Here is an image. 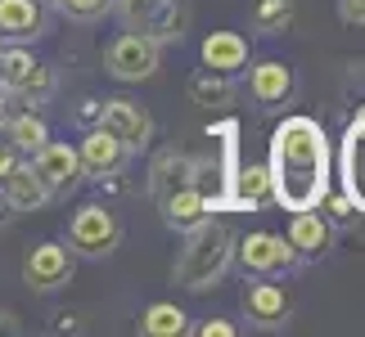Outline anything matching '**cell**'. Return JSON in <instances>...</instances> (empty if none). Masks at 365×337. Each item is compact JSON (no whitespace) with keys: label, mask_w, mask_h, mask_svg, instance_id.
Here are the masks:
<instances>
[{"label":"cell","mask_w":365,"mask_h":337,"mask_svg":"<svg viewBox=\"0 0 365 337\" xmlns=\"http://www.w3.org/2000/svg\"><path fill=\"white\" fill-rule=\"evenodd\" d=\"M68 247H73V257H86V261H100L108 252H118L122 243V220L108 212L104 203H81L73 220H68Z\"/></svg>","instance_id":"cell-4"},{"label":"cell","mask_w":365,"mask_h":337,"mask_svg":"<svg viewBox=\"0 0 365 337\" xmlns=\"http://www.w3.org/2000/svg\"><path fill=\"white\" fill-rule=\"evenodd\" d=\"M339 189L365 216V108L347 122V131L339 139Z\"/></svg>","instance_id":"cell-9"},{"label":"cell","mask_w":365,"mask_h":337,"mask_svg":"<svg viewBox=\"0 0 365 337\" xmlns=\"http://www.w3.org/2000/svg\"><path fill=\"white\" fill-rule=\"evenodd\" d=\"M203 68H212V73H226V77H240L244 68L252 63V54H248V41L240 32H207L203 36Z\"/></svg>","instance_id":"cell-18"},{"label":"cell","mask_w":365,"mask_h":337,"mask_svg":"<svg viewBox=\"0 0 365 337\" xmlns=\"http://www.w3.org/2000/svg\"><path fill=\"white\" fill-rule=\"evenodd\" d=\"M339 18L352 27H365V0H339Z\"/></svg>","instance_id":"cell-30"},{"label":"cell","mask_w":365,"mask_h":337,"mask_svg":"<svg viewBox=\"0 0 365 337\" xmlns=\"http://www.w3.org/2000/svg\"><path fill=\"white\" fill-rule=\"evenodd\" d=\"M207 139H212V149L190 158V185L207 198L212 212H226L230 207V180L240 171V122L207 126Z\"/></svg>","instance_id":"cell-3"},{"label":"cell","mask_w":365,"mask_h":337,"mask_svg":"<svg viewBox=\"0 0 365 337\" xmlns=\"http://www.w3.org/2000/svg\"><path fill=\"white\" fill-rule=\"evenodd\" d=\"M50 27V14H46V0H0V41H36L46 36Z\"/></svg>","instance_id":"cell-16"},{"label":"cell","mask_w":365,"mask_h":337,"mask_svg":"<svg viewBox=\"0 0 365 337\" xmlns=\"http://www.w3.org/2000/svg\"><path fill=\"white\" fill-rule=\"evenodd\" d=\"M158 212H163V220H167V230L190 234L194 225H203L207 216H212V207H207V198H203L194 185H180V189H172V193L158 203Z\"/></svg>","instance_id":"cell-19"},{"label":"cell","mask_w":365,"mask_h":337,"mask_svg":"<svg viewBox=\"0 0 365 337\" xmlns=\"http://www.w3.org/2000/svg\"><path fill=\"white\" fill-rule=\"evenodd\" d=\"M266 176H271V203L279 212H302L320 207L329 189V135L316 117H284L271 131V153H266Z\"/></svg>","instance_id":"cell-1"},{"label":"cell","mask_w":365,"mask_h":337,"mask_svg":"<svg viewBox=\"0 0 365 337\" xmlns=\"http://www.w3.org/2000/svg\"><path fill=\"white\" fill-rule=\"evenodd\" d=\"M194 333H199V337H235L240 328H235L230 319H203V324L194 328Z\"/></svg>","instance_id":"cell-31"},{"label":"cell","mask_w":365,"mask_h":337,"mask_svg":"<svg viewBox=\"0 0 365 337\" xmlns=\"http://www.w3.org/2000/svg\"><path fill=\"white\" fill-rule=\"evenodd\" d=\"M320 207L329 212L325 220L334 225V230H339V225H356V216H361L356 207H352V198H347L343 189H339V193H334V189H325V198H320Z\"/></svg>","instance_id":"cell-27"},{"label":"cell","mask_w":365,"mask_h":337,"mask_svg":"<svg viewBox=\"0 0 365 337\" xmlns=\"http://www.w3.org/2000/svg\"><path fill=\"white\" fill-rule=\"evenodd\" d=\"M180 185H190V153H180V149H163L158 158H153L149 166V193H153V203H163L172 189Z\"/></svg>","instance_id":"cell-21"},{"label":"cell","mask_w":365,"mask_h":337,"mask_svg":"<svg viewBox=\"0 0 365 337\" xmlns=\"http://www.w3.org/2000/svg\"><path fill=\"white\" fill-rule=\"evenodd\" d=\"M235 261L244 265V274L252 279H279L289 270H298V252L284 243V234H271V230H252L244 238H235Z\"/></svg>","instance_id":"cell-5"},{"label":"cell","mask_w":365,"mask_h":337,"mask_svg":"<svg viewBox=\"0 0 365 337\" xmlns=\"http://www.w3.org/2000/svg\"><path fill=\"white\" fill-rule=\"evenodd\" d=\"M118 5V14L126 18V27H140V32H145V27L153 23V14H158L167 0H113Z\"/></svg>","instance_id":"cell-26"},{"label":"cell","mask_w":365,"mask_h":337,"mask_svg":"<svg viewBox=\"0 0 365 337\" xmlns=\"http://www.w3.org/2000/svg\"><path fill=\"white\" fill-rule=\"evenodd\" d=\"M284 243L298 252V261H320V257H329V252H334V225L325 220V212H316V207L289 212Z\"/></svg>","instance_id":"cell-12"},{"label":"cell","mask_w":365,"mask_h":337,"mask_svg":"<svg viewBox=\"0 0 365 337\" xmlns=\"http://www.w3.org/2000/svg\"><path fill=\"white\" fill-rule=\"evenodd\" d=\"M235 234L226 220H212L207 216L203 225H194L185 234V247H180V257L172 265V279L180 288L190 292H203V288H217L221 279H226L230 261H235Z\"/></svg>","instance_id":"cell-2"},{"label":"cell","mask_w":365,"mask_h":337,"mask_svg":"<svg viewBox=\"0 0 365 337\" xmlns=\"http://www.w3.org/2000/svg\"><path fill=\"white\" fill-rule=\"evenodd\" d=\"M77 158H81V176L91 180H104V176H118L122 162H126V144L108 131V126H86L77 144Z\"/></svg>","instance_id":"cell-13"},{"label":"cell","mask_w":365,"mask_h":337,"mask_svg":"<svg viewBox=\"0 0 365 337\" xmlns=\"http://www.w3.org/2000/svg\"><path fill=\"white\" fill-rule=\"evenodd\" d=\"M100 126H108V131L122 139L126 153L149 149V139H153V117H149V108L135 104V100H104Z\"/></svg>","instance_id":"cell-14"},{"label":"cell","mask_w":365,"mask_h":337,"mask_svg":"<svg viewBox=\"0 0 365 337\" xmlns=\"http://www.w3.org/2000/svg\"><path fill=\"white\" fill-rule=\"evenodd\" d=\"M140 333L145 337H180V333H190V315L176 301H153L140 315Z\"/></svg>","instance_id":"cell-22"},{"label":"cell","mask_w":365,"mask_h":337,"mask_svg":"<svg viewBox=\"0 0 365 337\" xmlns=\"http://www.w3.org/2000/svg\"><path fill=\"white\" fill-rule=\"evenodd\" d=\"M235 95V77L226 73H212V68H199V73L190 77V100L203 104V108H226Z\"/></svg>","instance_id":"cell-24"},{"label":"cell","mask_w":365,"mask_h":337,"mask_svg":"<svg viewBox=\"0 0 365 337\" xmlns=\"http://www.w3.org/2000/svg\"><path fill=\"white\" fill-rule=\"evenodd\" d=\"M289 23H293V0H257V9H252V27L266 36H279Z\"/></svg>","instance_id":"cell-25"},{"label":"cell","mask_w":365,"mask_h":337,"mask_svg":"<svg viewBox=\"0 0 365 337\" xmlns=\"http://www.w3.org/2000/svg\"><path fill=\"white\" fill-rule=\"evenodd\" d=\"M266 198H271V176H266V166L257 162H240V171H235L230 180V207L226 212H252V207H262Z\"/></svg>","instance_id":"cell-20"},{"label":"cell","mask_w":365,"mask_h":337,"mask_svg":"<svg viewBox=\"0 0 365 337\" xmlns=\"http://www.w3.org/2000/svg\"><path fill=\"white\" fill-rule=\"evenodd\" d=\"M104 63H108V73L118 81H145V77L158 73V41L149 32H140V27H131V32L108 41Z\"/></svg>","instance_id":"cell-7"},{"label":"cell","mask_w":365,"mask_h":337,"mask_svg":"<svg viewBox=\"0 0 365 337\" xmlns=\"http://www.w3.org/2000/svg\"><path fill=\"white\" fill-rule=\"evenodd\" d=\"M77 328H81V319H77V315H68V311L54 315V333H77Z\"/></svg>","instance_id":"cell-32"},{"label":"cell","mask_w":365,"mask_h":337,"mask_svg":"<svg viewBox=\"0 0 365 337\" xmlns=\"http://www.w3.org/2000/svg\"><path fill=\"white\" fill-rule=\"evenodd\" d=\"M244 315L257 328H284L293 319V297L275 284V279H252L244 288Z\"/></svg>","instance_id":"cell-15"},{"label":"cell","mask_w":365,"mask_h":337,"mask_svg":"<svg viewBox=\"0 0 365 337\" xmlns=\"http://www.w3.org/2000/svg\"><path fill=\"white\" fill-rule=\"evenodd\" d=\"M73 23H95V18H104L108 9H113V0H54Z\"/></svg>","instance_id":"cell-28"},{"label":"cell","mask_w":365,"mask_h":337,"mask_svg":"<svg viewBox=\"0 0 365 337\" xmlns=\"http://www.w3.org/2000/svg\"><path fill=\"white\" fill-rule=\"evenodd\" d=\"M14 162H19V158H14V144L5 139V144H0V180H5V171H9Z\"/></svg>","instance_id":"cell-33"},{"label":"cell","mask_w":365,"mask_h":337,"mask_svg":"<svg viewBox=\"0 0 365 337\" xmlns=\"http://www.w3.org/2000/svg\"><path fill=\"white\" fill-rule=\"evenodd\" d=\"M32 171L46 180L50 198L54 193H73L81 185V158L73 144H63V139H46L36 153H32Z\"/></svg>","instance_id":"cell-11"},{"label":"cell","mask_w":365,"mask_h":337,"mask_svg":"<svg viewBox=\"0 0 365 337\" xmlns=\"http://www.w3.org/2000/svg\"><path fill=\"white\" fill-rule=\"evenodd\" d=\"M0 185H5V207L9 212H41V207L50 203V189H46V180L32 171V162H14Z\"/></svg>","instance_id":"cell-17"},{"label":"cell","mask_w":365,"mask_h":337,"mask_svg":"<svg viewBox=\"0 0 365 337\" xmlns=\"http://www.w3.org/2000/svg\"><path fill=\"white\" fill-rule=\"evenodd\" d=\"M73 117H77L81 126H100V117H104V100H81Z\"/></svg>","instance_id":"cell-29"},{"label":"cell","mask_w":365,"mask_h":337,"mask_svg":"<svg viewBox=\"0 0 365 337\" xmlns=\"http://www.w3.org/2000/svg\"><path fill=\"white\" fill-rule=\"evenodd\" d=\"M73 247L50 238V243H36L32 252L23 257V284L36 288V292H54L63 284H73Z\"/></svg>","instance_id":"cell-8"},{"label":"cell","mask_w":365,"mask_h":337,"mask_svg":"<svg viewBox=\"0 0 365 337\" xmlns=\"http://www.w3.org/2000/svg\"><path fill=\"white\" fill-rule=\"evenodd\" d=\"M244 73H248V95L257 108H284L293 100V90H298V73L284 59H257Z\"/></svg>","instance_id":"cell-10"},{"label":"cell","mask_w":365,"mask_h":337,"mask_svg":"<svg viewBox=\"0 0 365 337\" xmlns=\"http://www.w3.org/2000/svg\"><path fill=\"white\" fill-rule=\"evenodd\" d=\"M0 90L41 108L54 95V73H50V63L32 59L27 50H0Z\"/></svg>","instance_id":"cell-6"},{"label":"cell","mask_w":365,"mask_h":337,"mask_svg":"<svg viewBox=\"0 0 365 337\" xmlns=\"http://www.w3.org/2000/svg\"><path fill=\"white\" fill-rule=\"evenodd\" d=\"M5 139L14 144V153H27V158H32V153L50 139V126H46V117H41V112L27 108V112H19V117L5 122Z\"/></svg>","instance_id":"cell-23"}]
</instances>
